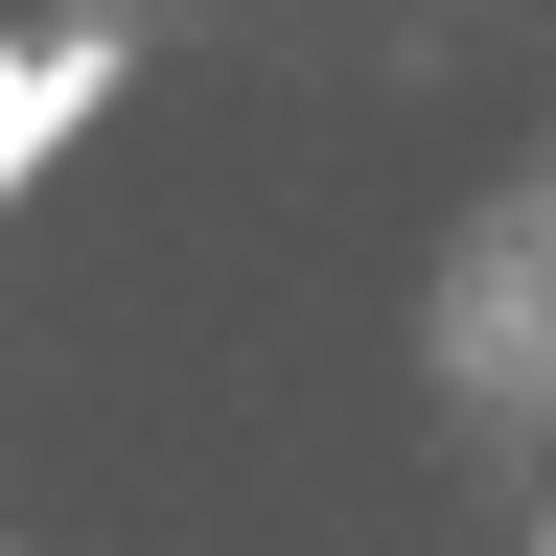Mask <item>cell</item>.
Here are the masks:
<instances>
[{"label": "cell", "instance_id": "cell-1", "mask_svg": "<svg viewBox=\"0 0 556 556\" xmlns=\"http://www.w3.org/2000/svg\"><path fill=\"white\" fill-rule=\"evenodd\" d=\"M93 93H116V24H24V47H0V208H24V163H47Z\"/></svg>", "mask_w": 556, "mask_h": 556}, {"label": "cell", "instance_id": "cell-2", "mask_svg": "<svg viewBox=\"0 0 556 556\" xmlns=\"http://www.w3.org/2000/svg\"><path fill=\"white\" fill-rule=\"evenodd\" d=\"M533 556H556V533H533Z\"/></svg>", "mask_w": 556, "mask_h": 556}]
</instances>
